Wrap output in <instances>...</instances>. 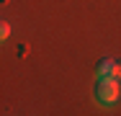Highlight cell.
<instances>
[{"label":"cell","instance_id":"cell-1","mask_svg":"<svg viewBox=\"0 0 121 116\" xmlns=\"http://www.w3.org/2000/svg\"><path fill=\"white\" fill-rule=\"evenodd\" d=\"M119 77H98L95 80V88H93V95H95L98 103H103V106H111V103H116L119 101Z\"/></svg>","mask_w":121,"mask_h":116},{"label":"cell","instance_id":"cell-2","mask_svg":"<svg viewBox=\"0 0 121 116\" xmlns=\"http://www.w3.org/2000/svg\"><path fill=\"white\" fill-rule=\"evenodd\" d=\"M113 67H116V62L111 57H103V59H98V65H95V75L98 77H113Z\"/></svg>","mask_w":121,"mask_h":116},{"label":"cell","instance_id":"cell-3","mask_svg":"<svg viewBox=\"0 0 121 116\" xmlns=\"http://www.w3.org/2000/svg\"><path fill=\"white\" fill-rule=\"evenodd\" d=\"M8 36H10V23H8V21H3V23H0V39L5 41Z\"/></svg>","mask_w":121,"mask_h":116},{"label":"cell","instance_id":"cell-4","mask_svg":"<svg viewBox=\"0 0 121 116\" xmlns=\"http://www.w3.org/2000/svg\"><path fill=\"white\" fill-rule=\"evenodd\" d=\"M113 77H119V80H121V62H116V67H113Z\"/></svg>","mask_w":121,"mask_h":116}]
</instances>
